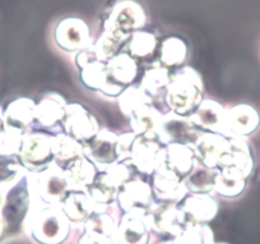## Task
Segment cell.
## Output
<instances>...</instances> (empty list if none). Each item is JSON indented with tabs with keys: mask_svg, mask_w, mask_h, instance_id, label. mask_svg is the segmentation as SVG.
<instances>
[{
	"mask_svg": "<svg viewBox=\"0 0 260 244\" xmlns=\"http://www.w3.org/2000/svg\"><path fill=\"white\" fill-rule=\"evenodd\" d=\"M28 185L31 201L47 206H61L71 192L64 169L56 162H51L39 172L29 173Z\"/></svg>",
	"mask_w": 260,
	"mask_h": 244,
	"instance_id": "3957f363",
	"label": "cell"
},
{
	"mask_svg": "<svg viewBox=\"0 0 260 244\" xmlns=\"http://www.w3.org/2000/svg\"><path fill=\"white\" fill-rule=\"evenodd\" d=\"M187 223L209 224L217 216L219 203L213 193H187L179 203Z\"/></svg>",
	"mask_w": 260,
	"mask_h": 244,
	"instance_id": "d6986e66",
	"label": "cell"
},
{
	"mask_svg": "<svg viewBox=\"0 0 260 244\" xmlns=\"http://www.w3.org/2000/svg\"><path fill=\"white\" fill-rule=\"evenodd\" d=\"M62 132L83 145L91 142L100 132V123L86 106L78 102H68L62 120Z\"/></svg>",
	"mask_w": 260,
	"mask_h": 244,
	"instance_id": "9c48e42d",
	"label": "cell"
},
{
	"mask_svg": "<svg viewBox=\"0 0 260 244\" xmlns=\"http://www.w3.org/2000/svg\"><path fill=\"white\" fill-rule=\"evenodd\" d=\"M260 128V114L252 105L226 107L222 134L227 138H249Z\"/></svg>",
	"mask_w": 260,
	"mask_h": 244,
	"instance_id": "7c38bea8",
	"label": "cell"
},
{
	"mask_svg": "<svg viewBox=\"0 0 260 244\" xmlns=\"http://www.w3.org/2000/svg\"><path fill=\"white\" fill-rule=\"evenodd\" d=\"M116 102L121 114L127 119L142 105H153L152 97L147 95L141 86H136V85L126 87L117 97Z\"/></svg>",
	"mask_w": 260,
	"mask_h": 244,
	"instance_id": "836d02e7",
	"label": "cell"
},
{
	"mask_svg": "<svg viewBox=\"0 0 260 244\" xmlns=\"http://www.w3.org/2000/svg\"><path fill=\"white\" fill-rule=\"evenodd\" d=\"M2 203H3V192L0 189V207H2Z\"/></svg>",
	"mask_w": 260,
	"mask_h": 244,
	"instance_id": "681fc988",
	"label": "cell"
},
{
	"mask_svg": "<svg viewBox=\"0 0 260 244\" xmlns=\"http://www.w3.org/2000/svg\"><path fill=\"white\" fill-rule=\"evenodd\" d=\"M3 112H4V109L2 106H0V130L3 129Z\"/></svg>",
	"mask_w": 260,
	"mask_h": 244,
	"instance_id": "c3c4849f",
	"label": "cell"
},
{
	"mask_svg": "<svg viewBox=\"0 0 260 244\" xmlns=\"http://www.w3.org/2000/svg\"><path fill=\"white\" fill-rule=\"evenodd\" d=\"M156 244H176L174 239H164V240H157Z\"/></svg>",
	"mask_w": 260,
	"mask_h": 244,
	"instance_id": "7dc6e473",
	"label": "cell"
},
{
	"mask_svg": "<svg viewBox=\"0 0 260 244\" xmlns=\"http://www.w3.org/2000/svg\"><path fill=\"white\" fill-rule=\"evenodd\" d=\"M154 200L151 183L141 175H134L119 189L116 206L121 213L132 210H148Z\"/></svg>",
	"mask_w": 260,
	"mask_h": 244,
	"instance_id": "5bb4252c",
	"label": "cell"
},
{
	"mask_svg": "<svg viewBox=\"0 0 260 244\" xmlns=\"http://www.w3.org/2000/svg\"><path fill=\"white\" fill-rule=\"evenodd\" d=\"M28 173L31 172L22 167L18 160V156L0 155V189L17 182Z\"/></svg>",
	"mask_w": 260,
	"mask_h": 244,
	"instance_id": "f35d334b",
	"label": "cell"
},
{
	"mask_svg": "<svg viewBox=\"0 0 260 244\" xmlns=\"http://www.w3.org/2000/svg\"><path fill=\"white\" fill-rule=\"evenodd\" d=\"M170 80H171V72L169 68L164 67L159 62H156L148 69L144 70L139 86L152 97L153 101H156L159 97H165V92Z\"/></svg>",
	"mask_w": 260,
	"mask_h": 244,
	"instance_id": "4dcf8cb0",
	"label": "cell"
},
{
	"mask_svg": "<svg viewBox=\"0 0 260 244\" xmlns=\"http://www.w3.org/2000/svg\"><path fill=\"white\" fill-rule=\"evenodd\" d=\"M23 135L22 130L3 124V129L0 130V155L18 156Z\"/></svg>",
	"mask_w": 260,
	"mask_h": 244,
	"instance_id": "60d3db41",
	"label": "cell"
},
{
	"mask_svg": "<svg viewBox=\"0 0 260 244\" xmlns=\"http://www.w3.org/2000/svg\"><path fill=\"white\" fill-rule=\"evenodd\" d=\"M68 101L57 92H47L35 109V129L44 130L50 134L62 132V120L65 117Z\"/></svg>",
	"mask_w": 260,
	"mask_h": 244,
	"instance_id": "8fae6325",
	"label": "cell"
},
{
	"mask_svg": "<svg viewBox=\"0 0 260 244\" xmlns=\"http://www.w3.org/2000/svg\"><path fill=\"white\" fill-rule=\"evenodd\" d=\"M126 40L127 39L120 36V35H116L114 34V32L104 30L101 36H100L99 39H97V41L93 44L100 60L106 63L107 60L111 59L112 57L119 54L120 49H121V46L124 45V42L126 41Z\"/></svg>",
	"mask_w": 260,
	"mask_h": 244,
	"instance_id": "ab89813d",
	"label": "cell"
},
{
	"mask_svg": "<svg viewBox=\"0 0 260 244\" xmlns=\"http://www.w3.org/2000/svg\"><path fill=\"white\" fill-rule=\"evenodd\" d=\"M134 172H136V170L130 167L129 164H126V162H120V161H116L115 164L110 165V167L105 170L107 177H109L119 188H121L125 183L129 182V180L136 175Z\"/></svg>",
	"mask_w": 260,
	"mask_h": 244,
	"instance_id": "b9f144b4",
	"label": "cell"
},
{
	"mask_svg": "<svg viewBox=\"0 0 260 244\" xmlns=\"http://www.w3.org/2000/svg\"><path fill=\"white\" fill-rule=\"evenodd\" d=\"M164 162L165 167L176 173L182 180L194 170L198 164L197 156L192 145L187 143H171L164 147Z\"/></svg>",
	"mask_w": 260,
	"mask_h": 244,
	"instance_id": "44dd1931",
	"label": "cell"
},
{
	"mask_svg": "<svg viewBox=\"0 0 260 244\" xmlns=\"http://www.w3.org/2000/svg\"><path fill=\"white\" fill-rule=\"evenodd\" d=\"M202 132H199L191 124L189 118L180 117L172 112L164 114L161 128H159L157 142L161 146L171 145V143H187L192 145Z\"/></svg>",
	"mask_w": 260,
	"mask_h": 244,
	"instance_id": "2e32d148",
	"label": "cell"
},
{
	"mask_svg": "<svg viewBox=\"0 0 260 244\" xmlns=\"http://www.w3.org/2000/svg\"><path fill=\"white\" fill-rule=\"evenodd\" d=\"M151 185L154 198L164 202L180 203L189 193L187 188L185 187L184 180L164 164L159 165L156 172L152 174Z\"/></svg>",
	"mask_w": 260,
	"mask_h": 244,
	"instance_id": "ac0fdd59",
	"label": "cell"
},
{
	"mask_svg": "<svg viewBox=\"0 0 260 244\" xmlns=\"http://www.w3.org/2000/svg\"><path fill=\"white\" fill-rule=\"evenodd\" d=\"M64 174L71 191H87L96 179L99 170L92 161L83 156L64 168Z\"/></svg>",
	"mask_w": 260,
	"mask_h": 244,
	"instance_id": "83f0119b",
	"label": "cell"
},
{
	"mask_svg": "<svg viewBox=\"0 0 260 244\" xmlns=\"http://www.w3.org/2000/svg\"><path fill=\"white\" fill-rule=\"evenodd\" d=\"M164 146L157 141L137 137L127 164L141 175L152 177L157 168L164 162Z\"/></svg>",
	"mask_w": 260,
	"mask_h": 244,
	"instance_id": "9a60e30c",
	"label": "cell"
},
{
	"mask_svg": "<svg viewBox=\"0 0 260 244\" xmlns=\"http://www.w3.org/2000/svg\"><path fill=\"white\" fill-rule=\"evenodd\" d=\"M94 62H101V60H100L99 55H97L93 44H91L88 47H86V49L81 50V51H78L77 54H74L73 63L74 65H76L77 69H78V72L83 69L84 67H87V65L92 64V63Z\"/></svg>",
	"mask_w": 260,
	"mask_h": 244,
	"instance_id": "ee69618b",
	"label": "cell"
},
{
	"mask_svg": "<svg viewBox=\"0 0 260 244\" xmlns=\"http://www.w3.org/2000/svg\"><path fill=\"white\" fill-rule=\"evenodd\" d=\"M60 207L77 229L83 228V224L96 211L87 191H71Z\"/></svg>",
	"mask_w": 260,
	"mask_h": 244,
	"instance_id": "d4e9b609",
	"label": "cell"
},
{
	"mask_svg": "<svg viewBox=\"0 0 260 244\" xmlns=\"http://www.w3.org/2000/svg\"><path fill=\"white\" fill-rule=\"evenodd\" d=\"M107 79L122 89L132 86L137 79L139 67L137 60L127 52H119L106 62Z\"/></svg>",
	"mask_w": 260,
	"mask_h": 244,
	"instance_id": "cb8c5ba5",
	"label": "cell"
},
{
	"mask_svg": "<svg viewBox=\"0 0 260 244\" xmlns=\"http://www.w3.org/2000/svg\"><path fill=\"white\" fill-rule=\"evenodd\" d=\"M76 226L68 220L60 206H47L31 201L23 224V234L35 244H67Z\"/></svg>",
	"mask_w": 260,
	"mask_h": 244,
	"instance_id": "6da1fadb",
	"label": "cell"
},
{
	"mask_svg": "<svg viewBox=\"0 0 260 244\" xmlns=\"http://www.w3.org/2000/svg\"><path fill=\"white\" fill-rule=\"evenodd\" d=\"M164 114L154 105H142L129 117L130 130L138 137L157 141Z\"/></svg>",
	"mask_w": 260,
	"mask_h": 244,
	"instance_id": "7402d4cb",
	"label": "cell"
},
{
	"mask_svg": "<svg viewBox=\"0 0 260 244\" xmlns=\"http://www.w3.org/2000/svg\"><path fill=\"white\" fill-rule=\"evenodd\" d=\"M28 174L2 189L3 203L0 207V213L7 225L8 236L19 235L23 233L24 220L31 207Z\"/></svg>",
	"mask_w": 260,
	"mask_h": 244,
	"instance_id": "277c9868",
	"label": "cell"
},
{
	"mask_svg": "<svg viewBox=\"0 0 260 244\" xmlns=\"http://www.w3.org/2000/svg\"><path fill=\"white\" fill-rule=\"evenodd\" d=\"M204 85L198 70L182 67L171 73V80L165 92L169 112L189 118L204 99Z\"/></svg>",
	"mask_w": 260,
	"mask_h": 244,
	"instance_id": "7a4b0ae2",
	"label": "cell"
},
{
	"mask_svg": "<svg viewBox=\"0 0 260 244\" xmlns=\"http://www.w3.org/2000/svg\"><path fill=\"white\" fill-rule=\"evenodd\" d=\"M226 106L212 99H203L197 110L189 117L190 122L199 132L222 134Z\"/></svg>",
	"mask_w": 260,
	"mask_h": 244,
	"instance_id": "ffe728a7",
	"label": "cell"
},
{
	"mask_svg": "<svg viewBox=\"0 0 260 244\" xmlns=\"http://www.w3.org/2000/svg\"><path fill=\"white\" fill-rule=\"evenodd\" d=\"M54 42L61 51L77 54L92 44L88 24L76 17L61 19L54 30Z\"/></svg>",
	"mask_w": 260,
	"mask_h": 244,
	"instance_id": "30bf717a",
	"label": "cell"
},
{
	"mask_svg": "<svg viewBox=\"0 0 260 244\" xmlns=\"http://www.w3.org/2000/svg\"><path fill=\"white\" fill-rule=\"evenodd\" d=\"M117 135L109 128H101L96 137L84 145V156L93 162L99 172H105L117 161Z\"/></svg>",
	"mask_w": 260,
	"mask_h": 244,
	"instance_id": "e0dca14e",
	"label": "cell"
},
{
	"mask_svg": "<svg viewBox=\"0 0 260 244\" xmlns=\"http://www.w3.org/2000/svg\"><path fill=\"white\" fill-rule=\"evenodd\" d=\"M222 168H235L241 172L247 179L251 177L255 168V160L246 138H230L229 155Z\"/></svg>",
	"mask_w": 260,
	"mask_h": 244,
	"instance_id": "4316f807",
	"label": "cell"
},
{
	"mask_svg": "<svg viewBox=\"0 0 260 244\" xmlns=\"http://www.w3.org/2000/svg\"><path fill=\"white\" fill-rule=\"evenodd\" d=\"M195 156L199 164L212 170L223 167L230 151V138L219 133L202 132L192 143Z\"/></svg>",
	"mask_w": 260,
	"mask_h": 244,
	"instance_id": "4fadbf2b",
	"label": "cell"
},
{
	"mask_svg": "<svg viewBox=\"0 0 260 244\" xmlns=\"http://www.w3.org/2000/svg\"><path fill=\"white\" fill-rule=\"evenodd\" d=\"M214 244H227V243H214Z\"/></svg>",
	"mask_w": 260,
	"mask_h": 244,
	"instance_id": "f907efd6",
	"label": "cell"
},
{
	"mask_svg": "<svg viewBox=\"0 0 260 244\" xmlns=\"http://www.w3.org/2000/svg\"><path fill=\"white\" fill-rule=\"evenodd\" d=\"M52 153L54 162L64 169L73 161L83 157L84 145L64 132H60L52 135Z\"/></svg>",
	"mask_w": 260,
	"mask_h": 244,
	"instance_id": "f546056e",
	"label": "cell"
},
{
	"mask_svg": "<svg viewBox=\"0 0 260 244\" xmlns=\"http://www.w3.org/2000/svg\"><path fill=\"white\" fill-rule=\"evenodd\" d=\"M157 47V39L153 34L141 30L129 37L127 50L134 59H147L154 52Z\"/></svg>",
	"mask_w": 260,
	"mask_h": 244,
	"instance_id": "74e56055",
	"label": "cell"
},
{
	"mask_svg": "<svg viewBox=\"0 0 260 244\" xmlns=\"http://www.w3.org/2000/svg\"><path fill=\"white\" fill-rule=\"evenodd\" d=\"M52 135L44 130L34 129L26 133L22 140L18 160L28 172H39L54 162Z\"/></svg>",
	"mask_w": 260,
	"mask_h": 244,
	"instance_id": "5b68a950",
	"label": "cell"
},
{
	"mask_svg": "<svg viewBox=\"0 0 260 244\" xmlns=\"http://www.w3.org/2000/svg\"><path fill=\"white\" fill-rule=\"evenodd\" d=\"M119 189L120 188L107 177L106 173L99 172L96 179L87 189V192L93 202L96 211H106L116 205Z\"/></svg>",
	"mask_w": 260,
	"mask_h": 244,
	"instance_id": "f1b7e54d",
	"label": "cell"
},
{
	"mask_svg": "<svg viewBox=\"0 0 260 244\" xmlns=\"http://www.w3.org/2000/svg\"><path fill=\"white\" fill-rule=\"evenodd\" d=\"M36 101L29 97H18L8 104L3 112L4 125L13 127L26 133L35 129Z\"/></svg>",
	"mask_w": 260,
	"mask_h": 244,
	"instance_id": "603a6c76",
	"label": "cell"
},
{
	"mask_svg": "<svg viewBox=\"0 0 260 244\" xmlns=\"http://www.w3.org/2000/svg\"><path fill=\"white\" fill-rule=\"evenodd\" d=\"M7 238H8V233H7V225H6V223H4L3 216H2V213H0V244L3 243Z\"/></svg>",
	"mask_w": 260,
	"mask_h": 244,
	"instance_id": "bcb514c9",
	"label": "cell"
},
{
	"mask_svg": "<svg viewBox=\"0 0 260 244\" xmlns=\"http://www.w3.org/2000/svg\"><path fill=\"white\" fill-rule=\"evenodd\" d=\"M79 80L82 86L91 92L100 94L107 85L106 63L94 62L79 70Z\"/></svg>",
	"mask_w": 260,
	"mask_h": 244,
	"instance_id": "d590c367",
	"label": "cell"
},
{
	"mask_svg": "<svg viewBox=\"0 0 260 244\" xmlns=\"http://www.w3.org/2000/svg\"><path fill=\"white\" fill-rule=\"evenodd\" d=\"M158 240L152 231L147 210H132L121 213L112 236L114 244H156Z\"/></svg>",
	"mask_w": 260,
	"mask_h": 244,
	"instance_id": "8992f818",
	"label": "cell"
},
{
	"mask_svg": "<svg viewBox=\"0 0 260 244\" xmlns=\"http://www.w3.org/2000/svg\"><path fill=\"white\" fill-rule=\"evenodd\" d=\"M217 170L208 169L202 164H197L191 173L184 179L189 193H213Z\"/></svg>",
	"mask_w": 260,
	"mask_h": 244,
	"instance_id": "e575fe53",
	"label": "cell"
},
{
	"mask_svg": "<svg viewBox=\"0 0 260 244\" xmlns=\"http://www.w3.org/2000/svg\"><path fill=\"white\" fill-rule=\"evenodd\" d=\"M76 244H114L111 238L99 235V234L87 233V231L81 230V235L77 238Z\"/></svg>",
	"mask_w": 260,
	"mask_h": 244,
	"instance_id": "f6af8a7d",
	"label": "cell"
},
{
	"mask_svg": "<svg viewBox=\"0 0 260 244\" xmlns=\"http://www.w3.org/2000/svg\"><path fill=\"white\" fill-rule=\"evenodd\" d=\"M187 55H189V49L184 40L176 36H171L162 41L158 62L169 69L177 68L181 67L186 62Z\"/></svg>",
	"mask_w": 260,
	"mask_h": 244,
	"instance_id": "d6a6232c",
	"label": "cell"
},
{
	"mask_svg": "<svg viewBox=\"0 0 260 244\" xmlns=\"http://www.w3.org/2000/svg\"><path fill=\"white\" fill-rule=\"evenodd\" d=\"M138 135L133 133L132 130L129 132L120 133L117 135L116 142V153H117V161L120 162H129L130 155H132V148H133V143Z\"/></svg>",
	"mask_w": 260,
	"mask_h": 244,
	"instance_id": "7bdbcfd3",
	"label": "cell"
},
{
	"mask_svg": "<svg viewBox=\"0 0 260 244\" xmlns=\"http://www.w3.org/2000/svg\"><path fill=\"white\" fill-rule=\"evenodd\" d=\"M176 244H214L213 230L208 224L187 223L174 238Z\"/></svg>",
	"mask_w": 260,
	"mask_h": 244,
	"instance_id": "8d00e7d4",
	"label": "cell"
},
{
	"mask_svg": "<svg viewBox=\"0 0 260 244\" xmlns=\"http://www.w3.org/2000/svg\"><path fill=\"white\" fill-rule=\"evenodd\" d=\"M120 216H121V212H120L116 205L112 206L111 208L106 211H96L83 224L82 230L87 231V233L99 234V235H104L112 239Z\"/></svg>",
	"mask_w": 260,
	"mask_h": 244,
	"instance_id": "1f68e13d",
	"label": "cell"
},
{
	"mask_svg": "<svg viewBox=\"0 0 260 244\" xmlns=\"http://www.w3.org/2000/svg\"><path fill=\"white\" fill-rule=\"evenodd\" d=\"M147 218L151 224L152 231L159 236L174 239L187 224L186 216L180 208L179 203L157 201L147 210Z\"/></svg>",
	"mask_w": 260,
	"mask_h": 244,
	"instance_id": "ba28073f",
	"label": "cell"
},
{
	"mask_svg": "<svg viewBox=\"0 0 260 244\" xmlns=\"http://www.w3.org/2000/svg\"><path fill=\"white\" fill-rule=\"evenodd\" d=\"M247 178L235 168H222L216 172L213 195L224 200L241 197L247 188Z\"/></svg>",
	"mask_w": 260,
	"mask_h": 244,
	"instance_id": "484cf974",
	"label": "cell"
},
{
	"mask_svg": "<svg viewBox=\"0 0 260 244\" xmlns=\"http://www.w3.org/2000/svg\"><path fill=\"white\" fill-rule=\"evenodd\" d=\"M146 23V12L141 4L134 0H121L111 9L104 23V30L129 40L134 32L141 31Z\"/></svg>",
	"mask_w": 260,
	"mask_h": 244,
	"instance_id": "52a82bcc",
	"label": "cell"
}]
</instances>
